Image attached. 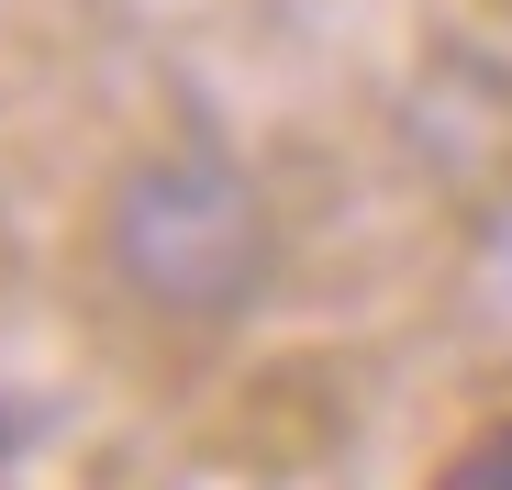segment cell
<instances>
[{
    "instance_id": "6da1fadb",
    "label": "cell",
    "mask_w": 512,
    "mask_h": 490,
    "mask_svg": "<svg viewBox=\"0 0 512 490\" xmlns=\"http://www.w3.org/2000/svg\"><path fill=\"white\" fill-rule=\"evenodd\" d=\"M101 268L145 323L179 335H223L268 301L279 279V223L223 145H156L112 179L101 201Z\"/></svg>"
},
{
    "instance_id": "7a4b0ae2",
    "label": "cell",
    "mask_w": 512,
    "mask_h": 490,
    "mask_svg": "<svg viewBox=\"0 0 512 490\" xmlns=\"http://www.w3.org/2000/svg\"><path fill=\"white\" fill-rule=\"evenodd\" d=\"M435 490H512V413H501V424H479V435L435 468Z\"/></svg>"
}]
</instances>
